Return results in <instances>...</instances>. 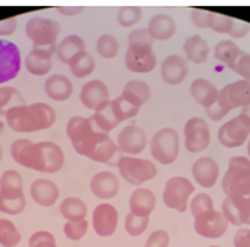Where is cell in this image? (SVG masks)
<instances>
[{
    "instance_id": "obj_1",
    "label": "cell",
    "mask_w": 250,
    "mask_h": 247,
    "mask_svg": "<svg viewBox=\"0 0 250 247\" xmlns=\"http://www.w3.org/2000/svg\"><path fill=\"white\" fill-rule=\"evenodd\" d=\"M66 133L74 150L95 162L111 164L119 153L117 144L96 127L92 117H72L66 124Z\"/></svg>"
},
{
    "instance_id": "obj_2",
    "label": "cell",
    "mask_w": 250,
    "mask_h": 247,
    "mask_svg": "<svg viewBox=\"0 0 250 247\" xmlns=\"http://www.w3.org/2000/svg\"><path fill=\"white\" fill-rule=\"evenodd\" d=\"M11 156L18 165L45 174L59 172L64 165L62 147L51 141L33 143L27 138L17 140L11 145Z\"/></svg>"
},
{
    "instance_id": "obj_3",
    "label": "cell",
    "mask_w": 250,
    "mask_h": 247,
    "mask_svg": "<svg viewBox=\"0 0 250 247\" xmlns=\"http://www.w3.org/2000/svg\"><path fill=\"white\" fill-rule=\"evenodd\" d=\"M6 123L14 132L32 133L38 130L50 129L56 120L57 114L53 106L45 102H36L32 105H21L9 109L6 112Z\"/></svg>"
},
{
    "instance_id": "obj_4",
    "label": "cell",
    "mask_w": 250,
    "mask_h": 247,
    "mask_svg": "<svg viewBox=\"0 0 250 247\" xmlns=\"http://www.w3.org/2000/svg\"><path fill=\"white\" fill-rule=\"evenodd\" d=\"M140 109L141 108L132 105L120 95L114 101H108L101 106H98L95 109V114L92 116V120L101 132L108 135L122 122L135 117L140 112Z\"/></svg>"
},
{
    "instance_id": "obj_5",
    "label": "cell",
    "mask_w": 250,
    "mask_h": 247,
    "mask_svg": "<svg viewBox=\"0 0 250 247\" xmlns=\"http://www.w3.org/2000/svg\"><path fill=\"white\" fill-rule=\"evenodd\" d=\"M222 189L226 196H250V159L246 156H234L229 159L228 169L222 178Z\"/></svg>"
},
{
    "instance_id": "obj_6",
    "label": "cell",
    "mask_w": 250,
    "mask_h": 247,
    "mask_svg": "<svg viewBox=\"0 0 250 247\" xmlns=\"http://www.w3.org/2000/svg\"><path fill=\"white\" fill-rule=\"evenodd\" d=\"M60 22L53 18L33 17L26 22V35L35 48L50 50L56 53L57 39L60 35Z\"/></svg>"
},
{
    "instance_id": "obj_7",
    "label": "cell",
    "mask_w": 250,
    "mask_h": 247,
    "mask_svg": "<svg viewBox=\"0 0 250 247\" xmlns=\"http://www.w3.org/2000/svg\"><path fill=\"white\" fill-rule=\"evenodd\" d=\"M117 168L126 182L132 186H141L157 175V168L147 159H140L135 156H122L117 161Z\"/></svg>"
},
{
    "instance_id": "obj_8",
    "label": "cell",
    "mask_w": 250,
    "mask_h": 247,
    "mask_svg": "<svg viewBox=\"0 0 250 247\" xmlns=\"http://www.w3.org/2000/svg\"><path fill=\"white\" fill-rule=\"evenodd\" d=\"M150 151L154 159L162 165H171L180 153V138L175 129L164 127L154 133L150 143Z\"/></svg>"
},
{
    "instance_id": "obj_9",
    "label": "cell",
    "mask_w": 250,
    "mask_h": 247,
    "mask_svg": "<svg viewBox=\"0 0 250 247\" xmlns=\"http://www.w3.org/2000/svg\"><path fill=\"white\" fill-rule=\"evenodd\" d=\"M195 186L186 177H172L169 178L164 189V202L171 210L185 213L189 208V198L192 196Z\"/></svg>"
},
{
    "instance_id": "obj_10",
    "label": "cell",
    "mask_w": 250,
    "mask_h": 247,
    "mask_svg": "<svg viewBox=\"0 0 250 247\" xmlns=\"http://www.w3.org/2000/svg\"><path fill=\"white\" fill-rule=\"evenodd\" d=\"M250 135V119L244 114H238L237 117L231 119L222 124L217 132L219 143L228 148L241 147Z\"/></svg>"
},
{
    "instance_id": "obj_11",
    "label": "cell",
    "mask_w": 250,
    "mask_h": 247,
    "mask_svg": "<svg viewBox=\"0 0 250 247\" xmlns=\"http://www.w3.org/2000/svg\"><path fill=\"white\" fill-rule=\"evenodd\" d=\"M211 143V133L208 123L199 119L192 117L185 124V145L190 153H201L206 150Z\"/></svg>"
},
{
    "instance_id": "obj_12",
    "label": "cell",
    "mask_w": 250,
    "mask_h": 247,
    "mask_svg": "<svg viewBox=\"0 0 250 247\" xmlns=\"http://www.w3.org/2000/svg\"><path fill=\"white\" fill-rule=\"evenodd\" d=\"M193 228H195V232L204 238L217 240L226 234V231L229 228V223L225 219L222 211L211 210L195 217Z\"/></svg>"
},
{
    "instance_id": "obj_13",
    "label": "cell",
    "mask_w": 250,
    "mask_h": 247,
    "mask_svg": "<svg viewBox=\"0 0 250 247\" xmlns=\"http://www.w3.org/2000/svg\"><path fill=\"white\" fill-rule=\"evenodd\" d=\"M217 103L228 112L235 108L247 106L250 103V81L240 80L225 85L219 90Z\"/></svg>"
},
{
    "instance_id": "obj_14",
    "label": "cell",
    "mask_w": 250,
    "mask_h": 247,
    "mask_svg": "<svg viewBox=\"0 0 250 247\" xmlns=\"http://www.w3.org/2000/svg\"><path fill=\"white\" fill-rule=\"evenodd\" d=\"M21 53L18 47L6 39H0V85L18 77L21 71Z\"/></svg>"
},
{
    "instance_id": "obj_15",
    "label": "cell",
    "mask_w": 250,
    "mask_h": 247,
    "mask_svg": "<svg viewBox=\"0 0 250 247\" xmlns=\"http://www.w3.org/2000/svg\"><path fill=\"white\" fill-rule=\"evenodd\" d=\"M222 213L229 225L250 226V196L231 198L226 196L222 202Z\"/></svg>"
},
{
    "instance_id": "obj_16",
    "label": "cell",
    "mask_w": 250,
    "mask_h": 247,
    "mask_svg": "<svg viewBox=\"0 0 250 247\" xmlns=\"http://www.w3.org/2000/svg\"><path fill=\"white\" fill-rule=\"evenodd\" d=\"M93 229L99 237H111L114 235L119 226V211L114 206L108 204V202H102L99 204L92 217Z\"/></svg>"
},
{
    "instance_id": "obj_17",
    "label": "cell",
    "mask_w": 250,
    "mask_h": 247,
    "mask_svg": "<svg viewBox=\"0 0 250 247\" xmlns=\"http://www.w3.org/2000/svg\"><path fill=\"white\" fill-rule=\"evenodd\" d=\"M126 67L135 74H148L151 72L157 59L151 47H129L125 56Z\"/></svg>"
},
{
    "instance_id": "obj_18",
    "label": "cell",
    "mask_w": 250,
    "mask_h": 247,
    "mask_svg": "<svg viewBox=\"0 0 250 247\" xmlns=\"http://www.w3.org/2000/svg\"><path fill=\"white\" fill-rule=\"evenodd\" d=\"M117 147L120 151L129 156L140 154L147 145V135L146 132L136 124H129L120 130L117 137Z\"/></svg>"
},
{
    "instance_id": "obj_19",
    "label": "cell",
    "mask_w": 250,
    "mask_h": 247,
    "mask_svg": "<svg viewBox=\"0 0 250 247\" xmlns=\"http://www.w3.org/2000/svg\"><path fill=\"white\" fill-rule=\"evenodd\" d=\"M219 174H220L219 164L213 159V157H199L198 161H195V164L192 166L193 178L204 189L213 187L217 183Z\"/></svg>"
},
{
    "instance_id": "obj_20",
    "label": "cell",
    "mask_w": 250,
    "mask_h": 247,
    "mask_svg": "<svg viewBox=\"0 0 250 247\" xmlns=\"http://www.w3.org/2000/svg\"><path fill=\"white\" fill-rule=\"evenodd\" d=\"M80 99L85 108L93 109V111L98 106H101L102 103L111 101L109 90H108L106 84L101 80H92V81L85 82L81 88Z\"/></svg>"
},
{
    "instance_id": "obj_21",
    "label": "cell",
    "mask_w": 250,
    "mask_h": 247,
    "mask_svg": "<svg viewBox=\"0 0 250 247\" xmlns=\"http://www.w3.org/2000/svg\"><path fill=\"white\" fill-rule=\"evenodd\" d=\"M30 196L41 207H53L59 201V186L47 178H36L30 186Z\"/></svg>"
},
{
    "instance_id": "obj_22",
    "label": "cell",
    "mask_w": 250,
    "mask_h": 247,
    "mask_svg": "<svg viewBox=\"0 0 250 247\" xmlns=\"http://www.w3.org/2000/svg\"><path fill=\"white\" fill-rule=\"evenodd\" d=\"M90 190L99 199H112L120 190V182L112 172L102 171L90 180Z\"/></svg>"
},
{
    "instance_id": "obj_23",
    "label": "cell",
    "mask_w": 250,
    "mask_h": 247,
    "mask_svg": "<svg viewBox=\"0 0 250 247\" xmlns=\"http://www.w3.org/2000/svg\"><path fill=\"white\" fill-rule=\"evenodd\" d=\"M189 74V66L186 59L181 56H168L162 62L161 67V77L169 85L181 84Z\"/></svg>"
},
{
    "instance_id": "obj_24",
    "label": "cell",
    "mask_w": 250,
    "mask_h": 247,
    "mask_svg": "<svg viewBox=\"0 0 250 247\" xmlns=\"http://www.w3.org/2000/svg\"><path fill=\"white\" fill-rule=\"evenodd\" d=\"M43 90H45V95L50 99L57 101V102H64L72 96L74 85H72V81L66 75L54 74L47 78V81L43 84Z\"/></svg>"
},
{
    "instance_id": "obj_25",
    "label": "cell",
    "mask_w": 250,
    "mask_h": 247,
    "mask_svg": "<svg viewBox=\"0 0 250 247\" xmlns=\"http://www.w3.org/2000/svg\"><path fill=\"white\" fill-rule=\"evenodd\" d=\"M53 51L42 50V48H33L24 59L26 69L36 77H42L50 74L53 67Z\"/></svg>"
},
{
    "instance_id": "obj_26",
    "label": "cell",
    "mask_w": 250,
    "mask_h": 247,
    "mask_svg": "<svg viewBox=\"0 0 250 247\" xmlns=\"http://www.w3.org/2000/svg\"><path fill=\"white\" fill-rule=\"evenodd\" d=\"M154 207H156V195L150 189L138 187L130 195L129 199L130 213L141 217H150Z\"/></svg>"
},
{
    "instance_id": "obj_27",
    "label": "cell",
    "mask_w": 250,
    "mask_h": 247,
    "mask_svg": "<svg viewBox=\"0 0 250 247\" xmlns=\"http://www.w3.org/2000/svg\"><path fill=\"white\" fill-rule=\"evenodd\" d=\"M147 30L154 41H168L175 35L177 22L168 14H157L150 20Z\"/></svg>"
},
{
    "instance_id": "obj_28",
    "label": "cell",
    "mask_w": 250,
    "mask_h": 247,
    "mask_svg": "<svg viewBox=\"0 0 250 247\" xmlns=\"http://www.w3.org/2000/svg\"><path fill=\"white\" fill-rule=\"evenodd\" d=\"M190 95L199 105H202L204 108H208V106H211L213 103L217 102L219 90L208 80L196 78L190 85Z\"/></svg>"
},
{
    "instance_id": "obj_29",
    "label": "cell",
    "mask_w": 250,
    "mask_h": 247,
    "mask_svg": "<svg viewBox=\"0 0 250 247\" xmlns=\"http://www.w3.org/2000/svg\"><path fill=\"white\" fill-rule=\"evenodd\" d=\"M122 96L130 102L132 105L141 108L144 103H147L150 101L151 96V90L150 85L146 81H140V80H132L129 82H126V85L123 87V93Z\"/></svg>"
},
{
    "instance_id": "obj_30",
    "label": "cell",
    "mask_w": 250,
    "mask_h": 247,
    "mask_svg": "<svg viewBox=\"0 0 250 247\" xmlns=\"http://www.w3.org/2000/svg\"><path fill=\"white\" fill-rule=\"evenodd\" d=\"M26 208V196L22 190H0V211L18 216Z\"/></svg>"
},
{
    "instance_id": "obj_31",
    "label": "cell",
    "mask_w": 250,
    "mask_h": 247,
    "mask_svg": "<svg viewBox=\"0 0 250 247\" xmlns=\"http://www.w3.org/2000/svg\"><path fill=\"white\" fill-rule=\"evenodd\" d=\"M81 51H85V42L81 36L78 35H69L64 39L60 41V43H57V50L56 54L60 59L62 63L69 64V62Z\"/></svg>"
},
{
    "instance_id": "obj_32",
    "label": "cell",
    "mask_w": 250,
    "mask_h": 247,
    "mask_svg": "<svg viewBox=\"0 0 250 247\" xmlns=\"http://www.w3.org/2000/svg\"><path fill=\"white\" fill-rule=\"evenodd\" d=\"M183 50L186 53L188 60H190L196 64L206 63L208 59V54H210V47H208L207 41L199 35H193V36L188 38L183 45Z\"/></svg>"
},
{
    "instance_id": "obj_33",
    "label": "cell",
    "mask_w": 250,
    "mask_h": 247,
    "mask_svg": "<svg viewBox=\"0 0 250 247\" xmlns=\"http://www.w3.org/2000/svg\"><path fill=\"white\" fill-rule=\"evenodd\" d=\"M60 214L66 219V222H75V220H85L87 216V206L85 202L77 196H69L62 201L59 207Z\"/></svg>"
},
{
    "instance_id": "obj_34",
    "label": "cell",
    "mask_w": 250,
    "mask_h": 247,
    "mask_svg": "<svg viewBox=\"0 0 250 247\" xmlns=\"http://www.w3.org/2000/svg\"><path fill=\"white\" fill-rule=\"evenodd\" d=\"M69 69L72 72L74 77L77 78H85L90 74L95 72V67H96V62L93 59V56L85 51L78 53L71 62H69Z\"/></svg>"
},
{
    "instance_id": "obj_35",
    "label": "cell",
    "mask_w": 250,
    "mask_h": 247,
    "mask_svg": "<svg viewBox=\"0 0 250 247\" xmlns=\"http://www.w3.org/2000/svg\"><path fill=\"white\" fill-rule=\"evenodd\" d=\"M21 105H24V98L18 88L0 85V116H6L9 109Z\"/></svg>"
},
{
    "instance_id": "obj_36",
    "label": "cell",
    "mask_w": 250,
    "mask_h": 247,
    "mask_svg": "<svg viewBox=\"0 0 250 247\" xmlns=\"http://www.w3.org/2000/svg\"><path fill=\"white\" fill-rule=\"evenodd\" d=\"M241 50L234 41H220L214 48V57L217 62L229 66L240 56Z\"/></svg>"
},
{
    "instance_id": "obj_37",
    "label": "cell",
    "mask_w": 250,
    "mask_h": 247,
    "mask_svg": "<svg viewBox=\"0 0 250 247\" xmlns=\"http://www.w3.org/2000/svg\"><path fill=\"white\" fill-rule=\"evenodd\" d=\"M21 243V232L15 223L8 219H0V244L3 247H17Z\"/></svg>"
},
{
    "instance_id": "obj_38",
    "label": "cell",
    "mask_w": 250,
    "mask_h": 247,
    "mask_svg": "<svg viewBox=\"0 0 250 247\" xmlns=\"http://www.w3.org/2000/svg\"><path fill=\"white\" fill-rule=\"evenodd\" d=\"M150 217H141L133 213H129L125 219V229L130 237H140L148 228Z\"/></svg>"
},
{
    "instance_id": "obj_39",
    "label": "cell",
    "mask_w": 250,
    "mask_h": 247,
    "mask_svg": "<svg viewBox=\"0 0 250 247\" xmlns=\"http://www.w3.org/2000/svg\"><path fill=\"white\" fill-rule=\"evenodd\" d=\"M119 41L112 35H102L96 42V50L104 59H114L119 54Z\"/></svg>"
},
{
    "instance_id": "obj_40",
    "label": "cell",
    "mask_w": 250,
    "mask_h": 247,
    "mask_svg": "<svg viewBox=\"0 0 250 247\" xmlns=\"http://www.w3.org/2000/svg\"><path fill=\"white\" fill-rule=\"evenodd\" d=\"M189 210L195 217L204 214V213H207V211H211L214 210V202L211 199L210 195L207 193H198L192 198V201H189Z\"/></svg>"
},
{
    "instance_id": "obj_41",
    "label": "cell",
    "mask_w": 250,
    "mask_h": 247,
    "mask_svg": "<svg viewBox=\"0 0 250 247\" xmlns=\"http://www.w3.org/2000/svg\"><path fill=\"white\" fill-rule=\"evenodd\" d=\"M143 18V9L138 6H123L119 9L117 20L122 27H132Z\"/></svg>"
},
{
    "instance_id": "obj_42",
    "label": "cell",
    "mask_w": 250,
    "mask_h": 247,
    "mask_svg": "<svg viewBox=\"0 0 250 247\" xmlns=\"http://www.w3.org/2000/svg\"><path fill=\"white\" fill-rule=\"evenodd\" d=\"M234 18L228 17V15H222L217 12H211V18H210V26L208 29L217 32V33H223V35H231L232 27H234Z\"/></svg>"
},
{
    "instance_id": "obj_43",
    "label": "cell",
    "mask_w": 250,
    "mask_h": 247,
    "mask_svg": "<svg viewBox=\"0 0 250 247\" xmlns=\"http://www.w3.org/2000/svg\"><path fill=\"white\" fill-rule=\"evenodd\" d=\"M88 231V222L87 220H75V222H66L63 226V232L66 238L72 241H78L84 238V235Z\"/></svg>"
},
{
    "instance_id": "obj_44",
    "label": "cell",
    "mask_w": 250,
    "mask_h": 247,
    "mask_svg": "<svg viewBox=\"0 0 250 247\" xmlns=\"http://www.w3.org/2000/svg\"><path fill=\"white\" fill-rule=\"evenodd\" d=\"M0 190H22V177L15 169H6L0 177Z\"/></svg>"
},
{
    "instance_id": "obj_45",
    "label": "cell",
    "mask_w": 250,
    "mask_h": 247,
    "mask_svg": "<svg viewBox=\"0 0 250 247\" xmlns=\"http://www.w3.org/2000/svg\"><path fill=\"white\" fill-rule=\"evenodd\" d=\"M129 47H151L154 39L151 38L150 32L147 29H135L127 36Z\"/></svg>"
},
{
    "instance_id": "obj_46",
    "label": "cell",
    "mask_w": 250,
    "mask_h": 247,
    "mask_svg": "<svg viewBox=\"0 0 250 247\" xmlns=\"http://www.w3.org/2000/svg\"><path fill=\"white\" fill-rule=\"evenodd\" d=\"M228 67L235 74H238L240 77H243V80L250 81V54L249 53L241 51L240 56L235 59V62L231 63Z\"/></svg>"
},
{
    "instance_id": "obj_47",
    "label": "cell",
    "mask_w": 250,
    "mask_h": 247,
    "mask_svg": "<svg viewBox=\"0 0 250 247\" xmlns=\"http://www.w3.org/2000/svg\"><path fill=\"white\" fill-rule=\"evenodd\" d=\"M29 247H57V243L51 232L38 231L29 238Z\"/></svg>"
},
{
    "instance_id": "obj_48",
    "label": "cell",
    "mask_w": 250,
    "mask_h": 247,
    "mask_svg": "<svg viewBox=\"0 0 250 247\" xmlns=\"http://www.w3.org/2000/svg\"><path fill=\"white\" fill-rule=\"evenodd\" d=\"M169 246V234L164 229H157L150 234L146 241V247H168Z\"/></svg>"
},
{
    "instance_id": "obj_49",
    "label": "cell",
    "mask_w": 250,
    "mask_h": 247,
    "mask_svg": "<svg viewBox=\"0 0 250 247\" xmlns=\"http://www.w3.org/2000/svg\"><path fill=\"white\" fill-rule=\"evenodd\" d=\"M192 22L198 27V29H208L210 26V18H211V12L204 11V9H192Z\"/></svg>"
},
{
    "instance_id": "obj_50",
    "label": "cell",
    "mask_w": 250,
    "mask_h": 247,
    "mask_svg": "<svg viewBox=\"0 0 250 247\" xmlns=\"http://www.w3.org/2000/svg\"><path fill=\"white\" fill-rule=\"evenodd\" d=\"M17 29V17H11L0 21V38L11 36Z\"/></svg>"
},
{
    "instance_id": "obj_51",
    "label": "cell",
    "mask_w": 250,
    "mask_h": 247,
    "mask_svg": "<svg viewBox=\"0 0 250 247\" xmlns=\"http://www.w3.org/2000/svg\"><path fill=\"white\" fill-rule=\"evenodd\" d=\"M234 247H250V228H240L235 232Z\"/></svg>"
},
{
    "instance_id": "obj_52",
    "label": "cell",
    "mask_w": 250,
    "mask_h": 247,
    "mask_svg": "<svg viewBox=\"0 0 250 247\" xmlns=\"http://www.w3.org/2000/svg\"><path fill=\"white\" fill-rule=\"evenodd\" d=\"M206 114H207L213 122H219V120H222V119H225L226 116H228V111H225V109L216 102V103H213L211 106L206 108Z\"/></svg>"
},
{
    "instance_id": "obj_53",
    "label": "cell",
    "mask_w": 250,
    "mask_h": 247,
    "mask_svg": "<svg viewBox=\"0 0 250 247\" xmlns=\"http://www.w3.org/2000/svg\"><path fill=\"white\" fill-rule=\"evenodd\" d=\"M250 32V24H247V22H243V21H238L235 20L234 21V27H232V32H231V38L234 39H240V38H244L247 36Z\"/></svg>"
},
{
    "instance_id": "obj_54",
    "label": "cell",
    "mask_w": 250,
    "mask_h": 247,
    "mask_svg": "<svg viewBox=\"0 0 250 247\" xmlns=\"http://www.w3.org/2000/svg\"><path fill=\"white\" fill-rule=\"evenodd\" d=\"M56 9H57V12H60L62 15L72 17V15H78V14H81L84 8H81V6H57Z\"/></svg>"
},
{
    "instance_id": "obj_55",
    "label": "cell",
    "mask_w": 250,
    "mask_h": 247,
    "mask_svg": "<svg viewBox=\"0 0 250 247\" xmlns=\"http://www.w3.org/2000/svg\"><path fill=\"white\" fill-rule=\"evenodd\" d=\"M240 114H244L246 117H249V119H250V103H249L247 106L241 108V112H240Z\"/></svg>"
},
{
    "instance_id": "obj_56",
    "label": "cell",
    "mask_w": 250,
    "mask_h": 247,
    "mask_svg": "<svg viewBox=\"0 0 250 247\" xmlns=\"http://www.w3.org/2000/svg\"><path fill=\"white\" fill-rule=\"evenodd\" d=\"M3 130H5V123H3V122H0V135H2Z\"/></svg>"
},
{
    "instance_id": "obj_57",
    "label": "cell",
    "mask_w": 250,
    "mask_h": 247,
    "mask_svg": "<svg viewBox=\"0 0 250 247\" xmlns=\"http://www.w3.org/2000/svg\"><path fill=\"white\" fill-rule=\"evenodd\" d=\"M247 154H249V159H250V140H249V144H247Z\"/></svg>"
},
{
    "instance_id": "obj_58",
    "label": "cell",
    "mask_w": 250,
    "mask_h": 247,
    "mask_svg": "<svg viewBox=\"0 0 250 247\" xmlns=\"http://www.w3.org/2000/svg\"><path fill=\"white\" fill-rule=\"evenodd\" d=\"M2 157H3V150H2V147H0V161H2Z\"/></svg>"
},
{
    "instance_id": "obj_59",
    "label": "cell",
    "mask_w": 250,
    "mask_h": 247,
    "mask_svg": "<svg viewBox=\"0 0 250 247\" xmlns=\"http://www.w3.org/2000/svg\"><path fill=\"white\" fill-rule=\"evenodd\" d=\"M210 247H220V246H210Z\"/></svg>"
}]
</instances>
